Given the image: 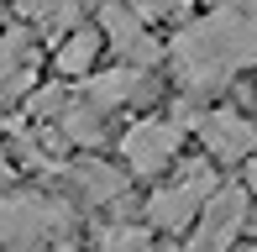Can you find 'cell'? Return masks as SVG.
Wrapping results in <instances>:
<instances>
[{"label": "cell", "instance_id": "cell-1", "mask_svg": "<svg viewBox=\"0 0 257 252\" xmlns=\"http://www.w3.org/2000/svg\"><path fill=\"white\" fill-rule=\"evenodd\" d=\"M252 63H257V16H241V11H226V6L179 27L168 42V68L184 84V95L220 89Z\"/></svg>", "mask_w": 257, "mask_h": 252}, {"label": "cell", "instance_id": "cell-2", "mask_svg": "<svg viewBox=\"0 0 257 252\" xmlns=\"http://www.w3.org/2000/svg\"><path fill=\"white\" fill-rule=\"evenodd\" d=\"M68 231V205L53 194H6L0 200V252H37Z\"/></svg>", "mask_w": 257, "mask_h": 252}, {"label": "cell", "instance_id": "cell-3", "mask_svg": "<svg viewBox=\"0 0 257 252\" xmlns=\"http://www.w3.org/2000/svg\"><path fill=\"white\" fill-rule=\"evenodd\" d=\"M247 205H252L247 184H220L210 194V205L200 210V221H194L189 252H231L241 226H247Z\"/></svg>", "mask_w": 257, "mask_h": 252}, {"label": "cell", "instance_id": "cell-4", "mask_svg": "<svg viewBox=\"0 0 257 252\" xmlns=\"http://www.w3.org/2000/svg\"><path fill=\"white\" fill-rule=\"evenodd\" d=\"M210 194H215V174H210V168H184L173 184L153 189V200H147L153 226H163V231H184V226H194L200 210L210 205Z\"/></svg>", "mask_w": 257, "mask_h": 252}, {"label": "cell", "instance_id": "cell-5", "mask_svg": "<svg viewBox=\"0 0 257 252\" xmlns=\"http://www.w3.org/2000/svg\"><path fill=\"white\" fill-rule=\"evenodd\" d=\"M100 32H105V42L137 68H153V63L168 58V42L153 37V27L132 11V0H105L100 6Z\"/></svg>", "mask_w": 257, "mask_h": 252}, {"label": "cell", "instance_id": "cell-6", "mask_svg": "<svg viewBox=\"0 0 257 252\" xmlns=\"http://www.w3.org/2000/svg\"><path fill=\"white\" fill-rule=\"evenodd\" d=\"M173 153H179V121H173V116L137 121V126H126V137H121L126 168H132V174H142V179L163 174V168L173 163Z\"/></svg>", "mask_w": 257, "mask_h": 252}, {"label": "cell", "instance_id": "cell-7", "mask_svg": "<svg viewBox=\"0 0 257 252\" xmlns=\"http://www.w3.org/2000/svg\"><path fill=\"white\" fill-rule=\"evenodd\" d=\"M200 137H205L215 163H247L257 153V126H252V116H241V110H205Z\"/></svg>", "mask_w": 257, "mask_h": 252}, {"label": "cell", "instance_id": "cell-8", "mask_svg": "<svg viewBox=\"0 0 257 252\" xmlns=\"http://www.w3.org/2000/svg\"><path fill=\"white\" fill-rule=\"evenodd\" d=\"M147 95V74L137 63H121V68H110V74H95L84 84V100H95L100 110H110V105H132V100H142Z\"/></svg>", "mask_w": 257, "mask_h": 252}, {"label": "cell", "instance_id": "cell-9", "mask_svg": "<svg viewBox=\"0 0 257 252\" xmlns=\"http://www.w3.org/2000/svg\"><path fill=\"white\" fill-rule=\"evenodd\" d=\"M100 48H105V32H100V27H74L63 42H58L53 68H58V74H68V79H79V74H89V68H95Z\"/></svg>", "mask_w": 257, "mask_h": 252}, {"label": "cell", "instance_id": "cell-10", "mask_svg": "<svg viewBox=\"0 0 257 252\" xmlns=\"http://www.w3.org/2000/svg\"><path fill=\"white\" fill-rule=\"evenodd\" d=\"M74 184L79 194H84L89 205H105V200H115V194L126 189V168H110V163H74Z\"/></svg>", "mask_w": 257, "mask_h": 252}, {"label": "cell", "instance_id": "cell-11", "mask_svg": "<svg viewBox=\"0 0 257 252\" xmlns=\"http://www.w3.org/2000/svg\"><path fill=\"white\" fill-rule=\"evenodd\" d=\"M100 252H153V236L142 226H115V231H105Z\"/></svg>", "mask_w": 257, "mask_h": 252}, {"label": "cell", "instance_id": "cell-12", "mask_svg": "<svg viewBox=\"0 0 257 252\" xmlns=\"http://www.w3.org/2000/svg\"><path fill=\"white\" fill-rule=\"evenodd\" d=\"M11 174H16V158H11V147H6V142H0V189H6V184H11Z\"/></svg>", "mask_w": 257, "mask_h": 252}, {"label": "cell", "instance_id": "cell-13", "mask_svg": "<svg viewBox=\"0 0 257 252\" xmlns=\"http://www.w3.org/2000/svg\"><path fill=\"white\" fill-rule=\"evenodd\" d=\"M226 11H241V16H257V0H220Z\"/></svg>", "mask_w": 257, "mask_h": 252}, {"label": "cell", "instance_id": "cell-14", "mask_svg": "<svg viewBox=\"0 0 257 252\" xmlns=\"http://www.w3.org/2000/svg\"><path fill=\"white\" fill-rule=\"evenodd\" d=\"M241 184H247V194L257 200V158H252V168H247V179H241Z\"/></svg>", "mask_w": 257, "mask_h": 252}, {"label": "cell", "instance_id": "cell-15", "mask_svg": "<svg viewBox=\"0 0 257 252\" xmlns=\"http://www.w3.org/2000/svg\"><path fill=\"white\" fill-rule=\"evenodd\" d=\"M16 6H21V11H32V16H37V11H42V6H53V0H16Z\"/></svg>", "mask_w": 257, "mask_h": 252}, {"label": "cell", "instance_id": "cell-16", "mask_svg": "<svg viewBox=\"0 0 257 252\" xmlns=\"http://www.w3.org/2000/svg\"><path fill=\"white\" fill-rule=\"evenodd\" d=\"M100 6H105V0H100Z\"/></svg>", "mask_w": 257, "mask_h": 252}]
</instances>
